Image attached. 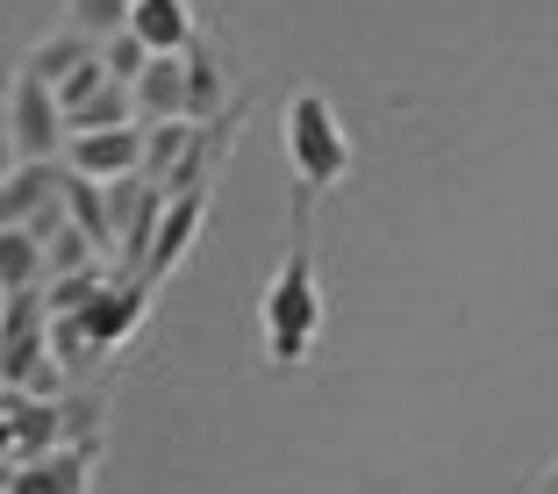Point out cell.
Listing matches in <instances>:
<instances>
[{"instance_id": "52a82bcc", "label": "cell", "mask_w": 558, "mask_h": 494, "mask_svg": "<svg viewBox=\"0 0 558 494\" xmlns=\"http://www.w3.org/2000/svg\"><path fill=\"white\" fill-rule=\"evenodd\" d=\"M201 222H208V194H172L158 215V237H150V258H144V280H172L194 251Z\"/></svg>"}, {"instance_id": "e0dca14e", "label": "cell", "mask_w": 558, "mask_h": 494, "mask_svg": "<svg viewBox=\"0 0 558 494\" xmlns=\"http://www.w3.org/2000/svg\"><path fill=\"white\" fill-rule=\"evenodd\" d=\"M150 58H158V50H150L136 29H122V36H108V44H100V65H108V80H116V86H136L150 72Z\"/></svg>"}, {"instance_id": "4fadbf2b", "label": "cell", "mask_w": 558, "mask_h": 494, "mask_svg": "<svg viewBox=\"0 0 558 494\" xmlns=\"http://www.w3.org/2000/svg\"><path fill=\"white\" fill-rule=\"evenodd\" d=\"M136 108H144V122H180L186 116V58H150V72L136 80Z\"/></svg>"}, {"instance_id": "9a60e30c", "label": "cell", "mask_w": 558, "mask_h": 494, "mask_svg": "<svg viewBox=\"0 0 558 494\" xmlns=\"http://www.w3.org/2000/svg\"><path fill=\"white\" fill-rule=\"evenodd\" d=\"M0 280H8V294H15V287H44V280H50L44 237L22 230V222H8V237H0Z\"/></svg>"}, {"instance_id": "5b68a950", "label": "cell", "mask_w": 558, "mask_h": 494, "mask_svg": "<svg viewBox=\"0 0 558 494\" xmlns=\"http://www.w3.org/2000/svg\"><path fill=\"white\" fill-rule=\"evenodd\" d=\"M72 445V409L50 395H8V466H29L44 451Z\"/></svg>"}, {"instance_id": "30bf717a", "label": "cell", "mask_w": 558, "mask_h": 494, "mask_svg": "<svg viewBox=\"0 0 558 494\" xmlns=\"http://www.w3.org/2000/svg\"><path fill=\"white\" fill-rule=\"evenodd\" d=\"M130 29L144 36L158 58H186V50L201 44V36H194V8H186V0H136Z\"/></svg>"}, {"instance_id": "d6986e66", "label": "cell", "mask_w": 558, "mask_h": 494, "mask_svg": "<svg viewBox=\"0 0 558 494\" xmlns=\"http://www.w3.org/2000/svg\"><path fill=\"white\" fill-rule=\"evenodd\" d=\"M544 487H558V466H551V473H544Z\"/></svg>"}, {"instance_id": "ffe728a7", "label": "cell", "mask_w": 558, "mask_h": 494, "mask_svg": "<svg viewBox=\"0 0 558 494\" xmlns=\"http://www.w3.org/2000/svg\"><path fill=\"white\" fill-rule=\"evenodd\" d=\"M537 494H558V487H537Z\"/></svg>"}, {"instance_id": "9c48e42d", "label": "cell", "mask_w": 558, "mask_h": 494, "mask_svg": "<svg viewBox=\"0 0 558 494\" xmlns=\"http://www.w3.org/2000/svg\"><path fill=\"white\" fill-rule=\"evenodd\" d=\"M94 473V445H58L29 466H8V494H86Z\"/></svg>"}, {"instance_id": "5bb4252c", "label": "cell", "mask_w": 558, "mask_h": 494, "mask_svg": "<svg viewBox=\"0 0 558 494\" xmlns=\"http://www.w3.org/2000/svg\"><path fill=\"white\" fill-rule=\"evenodd\" d=\"M222 100H230L222 65H215L208 44H194V50H186V116H194V122H222Z\"/></svg>"}, {"instance_id": "277c9868", "label": "cell", "mask_w": 558, "mask_h": 494, "mask_svg": "<svg viewBox=\"0 0 558 494\" xmlns=\"http://www.w3.org/2000/svg\"><path fill=\"white\" fill-rule=\"evenodd\" d=\"M150 294H158V280H144V273H116V280L100 287V301L80 315V323H86V337L100 345V359H108V351H122V345L136 337V329H144Z\"/></svg>"}, {"instance_id": "7c38bea8", "label": "cell", "mask_w": 558, "mask_h": 494, "mask_svg": "<svg viewBox=\"0 0 558 494\" xmlns=\"http://www.w3.org/2000/svg\"><path fill=\"white\" fill-rule=\"evenodd\" d=\"M194 136H201V122H144V172L172 194V180H180V165L194 158Z\"/></svg>"}, {"instance_id": "2e32d148", "label": "cell", "mask_w": 558, "mask_h": 494, "mask_svg": "<svg viewBox=\"0 0 558 494\" xmlns=\"http://www.w3.org/2000/svg\"><path fill=\"white\" fill-rule=\"evenodd\" d=\"M65 208H72V222H80V230L94 237L100 251H122V237H116V215H108V186H100V180H80V172H72V186H65Z\"/></svg>"}, {"instance_id": "ac0fdd59", "label": "cell", "mask_w": 558, "mask_h": 494, "mask_svg": "<svg viewBox=\"0 0 558 494\" xmlns=\"http://www.w3.org/2000/svg\"><path fill=\"white\" fill-rule=\"evenodd\" d=\"M65 8H72V29H86L94 44L122 36V29H130V15H136V0H65Z\"/></svg>"}, {"instance_id": "7a4b0ae2", "label": "cell", "mask_w": 558, "mask_h": 494, "mask_svg": "<svg viewBox=\"0 0 558 494\" xmlns=\"http://www.w3.org/2000/svg\"><path fill=\"white\" fill-rule=\"evenodd\" d=\"M287 158H294V180L308 194H329L351 172V136H344V116L329 108V94L287 100Z\"/></svg>"}, {"instance_id": "8992f818", "label": "cell", "mask_w": 558, "mask_h": 494, "mask_svg": "<svg viewBox=\"0 0 558 494\" xmlns=\"http://www.w3.org/2000/svg\"><path fill=\"white\" fill-rule=\"evenodd\" d=\"M65 165L80 172V180H130V172H144V122L136 130H86L65 144Z\"/></svg>"}, {"instance_id": "6da1fadb", "label": "cell", "mask_w": 558, "mask_h": 494, "mask_svg": "<svg viewBox=\"0 0 558 494\" xmlns=\"http://www.w3.org/2000/svg\"><path fill=\"white\" fill-rule=\"evenodd\" d=\"M258 323H265V351H272V365H301L308 345H315V329H323V280H315V244H308V186H301L294 244H287L279 273L265 280Z\"/></svg>"}, {"instance_id": "ba28073f", "label": "cell", "mask_w": 558, "mask_h": 494, "mask_svg": "<svg viewBox=\"0 0 558 494\" xmlns=\"http://www.w3.org/2000/svg\"><path fill=\"white\" fill-rule=\"evenodd\" d=\"M72 186V165L65 158H44V165H8V194H0V215L8 222H36L44 208H58Z\"/></svg>"}, {"instance_id": "8fae6325", "label": "cell", "mask_w": 558, "mask_h": 494, "mask_svg": "<svg viewBox=\"0 0 558 494\" xmlns=\"http://www.w3.org/2000/svg\"><path fill=\"white\" fill-rule=\"evenodd\" d=\"M100 58V44L86 29H58V36H44V44L29 50V58H22V72H29V80H50V86H65L72 72L80 65H94Z\"/></svg>"}, {"instance_id": "3957f363", "label": "cell", "mask_w": 558, "mask_h": 494, "mask_svg": "<svg viewBox=\"0 0 558 494\" xmlns=\"http://www.w3.org/2000/svg\"><path fill=\"white\" fill-rule=\"evenodd\" d=\"M65 144H72V116L58 100V86L15 72V86H8V158L44 165V158H65Z\"/></svg>"}]
</instances>
